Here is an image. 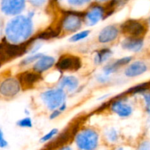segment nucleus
<instances>
[{
  "instance_id": "nucleus-1",
  "label": "nucleus",
  "mask_w": 150,
  "mask_h": 150,
  "mask_svg": "<svg viewBox=\"0 0 150 150\" xmlns=\"http://www.w3.org/2000/svg\"><path fill=\"white\" fill-rule=\"evenodd\" d=\"M32 32V21L24 16H18L7 25L6 33L10 40L21 42L26 40Z\"/></svg>"
},
{
  "instance_id": "nucleus-2",
  "label": "nucleus",
  "mask_w": 150,
  "mask_h": 150,
  "mask_svg": "<svg viewBox=\"0 0 150 150\" xmlns=\"http://www.w3.org/2000/svg\"><path fill=\"white\" fill-rule=\"evenodd\" d=\"M76 143L78 147L81 149H93L97 146L98 136L94 130H83L76 136Z\"/></svg>"
},
{
  "instance_id": "nucleus-3",
  "label": "nucleus",
  "mask_w": 150,
  "mask_h": 150,
  "mask_svg": "<svg viewBox=\"0 0 150 150\" xmlns=\"http://www.w3.org/2000/svg\"><path fill=\"white\" fill-rule=\"evenodd\" d=\"M65 93L62 89H52L44 92L42 100L49 109H54L63 105L65 100Z\"/></svg>"
},
{
  "instance_id": "nucleus-4",
  "label": "nucleus",
  "mask_w": 150,
  "mask_h": 150,
  "mask_svg": "<svg viewBox=\"0 0 150 150\" xmlns=\"http://www.w3.org/2000/svg\"><path fill=\"white\" fill-rule=\"evenodd\" d=\"M121 31L129 38H140L145 32V26L135 20L126 21L121 26Z\"/></svg>"
},
{
  "instance_id": "nucleus-5",
  "label": "nucleus",
  "mask_w": 150,
  "mask_h": 150,
  "mask_svg": "<svg viewBox=\"0 0 150 150\" xmlns=\"http://www.w3.org/2000/svg\"><path fill=\"white\" fill-rule=\"evenodd\" d=\"M81 60L75 56H63L57 63V67L63 71H75L81 67Z\"/></svg>"
},
{
  "instance_id": "nucleus-6",
  "label": "nucleus",
  "mask_w": 150,
  "mask_h": 150,
  "mask_svg": "<svg viewBox=\"0 0 150 150\" xmlns=\"http://www.w3.org/2000/svg\"><path fill=\"white\" fill-rule=\"evenodd\" d=\"M20 83L15 79H8L4 81L0 86V92L4 96L12 97L19 93Z\"/></svg>"
},
{
  "instance_id": "nucleus-7",
  "label": "nucleus",
  "mask_w": 150,
  "mask_h": 150,
  "mask_svg": "<svg viewBox=\"0 0 150 150\" xmlns=\"http://www.w3.org/2000/svg\"><path fill=\"white\" fill-rule=\"evenodd\" d=\"M25 0H3L2 10L9 15H16L24 8Z\"/></svg>"
},
{
  "instance_id": "nucleus-8",
  "label": "nucleus",
  "mask_w": 150,
  "mask_h": 150,
  "mask_svg": "<svg viewBox=\"0 0 150 150\" xmlns=\"http://www.w3.org/2000/svg\"><path fill=\"white\" fill-rule=\"evenodd\" d=\"M76 128H77V126L76 125L73 126V127H71L70 128L65 130L58 137L56 138L54 140H53L52 142L49 144L48 146H46L47 149H56V148L60 147V146L67 143L69 141V139L72 137L74 133H75Z\"/></svg>"
},
{
  "instance_id": "nucleus-9",
  "label": "nucleus",
  "mask_w": 150,
  "mask_h": 150,
  "mask_svg": "<svg viewBox=\"0 0 150 150\" xmlns=\"http://www.w3.org/2000/svg\"><path fill=\"white\" fill-rule=\"evenodd\" d=\"M82 20L79 16L69 14L65 16L63 21V28L68 32H75L81 27Z\"/></svg>"
},
{
  "instance_id": "nucleus-10",
  "label": "nucleus",
  "mask_w": 150,
  "mask_h": 150,
  "mask_svg": "<svg viewBox=\"0 0 150 150\" xmlns=\"http://www.w3.org/2000/svg\"><path fill=\"white\" fill-rule=\"evenodd\" d=\"M41 79V76L37 73L32 72H24L19 76V83L24 89H29L36 82Z\"/></svg>"
},
{
  "instance_id": "nucleus-11",
  "label": "nucleus",
  "mask_w": 150,
  "mask_h": 150,
  "mask_svg": "<svg viewBox=\"0 0 150 150\" xmlns=\"http://www.w3.org/2000/svg\"><path fill=\"white\" fill-rule=\"evenodd\" d=\"M119 31L114 26H108L104 28L99 35V40L100 42L106 43L114 40L118 36Z\"/></svg>"
},
{
  "instance_id": "nucleus-12",
  "label": "nucleus",
  "mask_w": 150,
  "mask_h": 150,
  "mask_svg": "<svg viewBox=\"0 0 150 150\" xmlns=\"http://www.w3.org/2000/svg\"><path fill=\"white\" fill-rule=\"evenodd\" d=\"M147 67L143 62H135L131 64L125 70V75L128 77H135L145 73Z\"/></svg>"
},
{
  "instance_id": "nucleus-13",
  "label": "nucleus",
  "mask_w": 150,
  "mask_h": 150,
  "mask_svg": "<svg viewBox=\"0 0 150 150\" xmlns=\"http://www.w3.org/2000/svg\"><path fill=\"white\" fill-rule=\"evenodd\" d=\"M54 63V59L51 57H40L39 60L37 61L34 65V70L38 73H41L49 70Z\"/></svg>"
},
{
  "instance_id": "nucleus-14",
  "label": "nucleus",
  "mask_w": 150,
  "mask_h": 150,
  "mask_svg": "<svg viewBox=\"0 0 150 150\" xmlns=\"http://www.w3.org/2000/svg\"><path fill=\"white\" fill-rule=\"evenodd\" d=\"M122 47L124 49L132 51H139L144 45V42L141 38H128L122 42Z\"/></svg>"
},
{
  "instance_id": "nucleus-15",
  "label": "nucleus",
  "mask_w": 150,
  "mask_h": 150,
  "mask_svg": "<svg viewBox=\"0 0 150 150\" xmlns=\"http://www.w3.org/2000/svg\"><path fill=\"white\" fill-rule=\"evenodd\" d=\"M112 111L116 113L119 117H128L132 113V108L128 104L122 102H116L112 105Z\"/></svg>"
},
{
  "instance_id": "nucleus-16",
  "label": "nucleus",
  "mask_w": 150,
  "mask_h": 150,
  "mask_svg": "<svg viewBox=\"0 0 150 150\" xmlns=\"http://www.w3.org/2000/svg\"><path fill=\"white\" fill-rule=\"evenodd\" d=\"M104 15V10L99 7H95L91 9L86 15L87 21L89 25H94L98 23Z\"/></svg>"
},
{
  "instance_id": "nucleus-17",
  "label": "nucleus",
  "mask_w": 150,
  "mask_h": 150,
  "mask_svg": "<svg viewBox=\"0 0 150 150\" xmlns=\"http://www.w3.org/2000/svg\"><path fill=\"white\" fill-rule=\"evenodd\" d=\"M26 49V45H9L6 48V54L10 57H17L24 54Z\"/></svg>"
},
{
  "instance_id": "nucleus-18",
  "label": "nucleus",
  "mask_w": 150,
  "mask_h": 150,
  "mask_svg": "<svg viewBox=\"0 0 150 150\" xmlns=\"http://www.w3.org/2000/svg\"><path fill=\"white\" fill-rule=\"evenodd\" d=\"M78 80L74 76H66L60 81V85L61 88L66 89L69 91H73L78 86Z\"/></svg>"
},
{
  "instance_id": "nucleus-19",
  "label": "nucleus",
  "mask_w": 150,
  "mask_h": 150,
  "mask_svg": "<svg viewBox=\"0 0 150 150\" xmlns=\"http://www.w3.org/2000/svg\"><path fill=\"white\" fill-rule=\"evenodd\" d=\"M131 59H132L131 57H125V58L121 59L118 60V61H116V62L113 63V64L107 66V67H105V69H104V73L107 75L110 74V73L116 71V70H117L119 67H121V66H123L128 64V63L131 61Z\"/></svg>"
},
{
  "instance_id": "nucleus-20",
  "label": "nucleus",
  "mask_w": 150,
  "mask_h": 150,
  "mask_svg": "<svg viewBox=\"0 0 150 150\" xmlns=\"http://www.w3.org/2000/svg\"><path fill=\"white\" fill-rule=\"evenodd\" d=\"M111 55V51L108 49L101 50L99 52L97 53L95 57V62L97 64H101L103 62L106 61Z\"/></svg>"
},
{
  "instance_id": "nucleus-21",
  "label": "nucleus",
  "mask_w": 150,
  "mask_h": 150,
  "mask_svg": "<svg viewBox=\"0 0 150 150\" xmlns=\"http://www.w3.org/2000/svg\"><path fill=\"white\" fill-rule=\"evenodd\" d=\"M59 33H60V29H47L46 31H45V32H42V33L41 34V35H39V38H41V39H49V38H54V37H56L57 35H59Z\"/></svg>"
},
{
  "instance_id": "nucleus-22",
  "label": "nucleus",
  "mask_w": 150,
  "mask_h": 150,
  "mask_svg": "<svg viewBox=\"0 0 150 150\" xmlns=\"http://www.w3.org/2000/svg\"><path fill=\"white\" fill-rule=\"evenodd\" d=\"M90 33V31H82V32H79V33L76 34V35H73L71 38H70L71 42H77V41L81 40L84 39V38H87Z\"/></svg>"
},
{
  "instance_id": "nucleus-23",
  "label": "nucleus",
  "mask_w": 150,
  "mask_h": 150,
  "mask_svg": "<svg viewBox=\"0 0 150 150\" xmlns=\"http://www.w3.org/2000/svg\"><path fill=\"white\" fill-rule=\"evenodd\" d=\"M57 132L58 131H57V129H53V130H51L49 133H47L46 136H44V137L41 139V142H46V141L50 140V139H52V138L54 137L56 134H57Z\"/></svg>"
},
{
  "instance_id": "nucleus-24",
  "label": "nucleus",
  "mask_w": 150,
  "mask_h": 150,
  "mask_svg": "<svg viewBox=\"0 0 150 150\" xmlns=\"http://www.w3.org/2000/svg\"><path fill=\"white\" fill-rule=\"evenodd\" d=\"M18 125L21 127H32V121L29 118H25L24 120H20Z\"/></svg>"
},
{
  "instance_id": "nucleus-25",
  "label": "nucleus",
  "mask_w": 150,
  "mask_h": 150,
  "mask_svg": "<svg viewBox=\"0 0 150 150\" xmlns=\"http://www.w3.org/2000/svg\"><path fill=\"white\" fill-rule=\"evenodd\" d=\"M41 57V55L40 54H38V55H34V56H31V57H29L28 58L25 59L23 62H22V64H29L31 62H33L36 61L38 58Z\"/></svg>"
},
{
  "instance_id": "nucleus-26",
  "label": "nucleus",
  "mask_w": 150,
  "mask_h": 150,
  "mask_svg": "<svg viewBox=\"0 0 150 150\" xmlns=\"http://www.w3.org/2000/svg\"><path fill=\"white\" fill-rule=\"evenodd\" d=\"M90 0H68L69 3H70L72 5L79 6L82 5V4H85V3L88 2Z\"/></svg>"
},
{
  "instance_id": "nucleus-27",
  "label": "nucleus",
  "mask_w": 150,
  "mask_h": 150,
  "mask_svg": "<svg viewBox=\"0 0 150 150\" xmlns=\"http://www.w3.org/2000/svg\"><path fill=\"white\" fill-rule=\"evenodd\" d=\"M46 0H29V1L32 4V5L37 6V7L43 5V4L46 2Z\"/></svg>"
},
{
  "instance_id": "nucleus-28",
  "label": "nucleus",
  "mask_w": 150,
  "mask_h": 150,
  "mask_svg": "<svg viewBox=\"0 0 150 150\" xmlns=\"http://www.w3.org/2000/svg\"><path fill=\"white\" fill-rule=\"evenodd\" d=\"M7 143L5 141V139H4L2 132L0 130V146H1V147H4V146H7Z\"/></svg>"
},
{
  "instance_id": "nucleus-29",
  "label": "nucleus",
  "mask_w": 150,
  "mask_h": 150,
  "mask_svg": "<svg viewBox=\"0 0 150 150\" xmlns=\"http://www.w3.org/2000/svg\"><path fill=\"white\" fill-rule=\"evenodd\" d=\"M108 139H110V141H115L117 139V135H116V131L114 130H111L110 133H108Z\"/></svg>"
},
{
  "instance_id": "nucleus-30",
  "label": "nucleus",
  "mask_w": 150,
  "mask_h": 150,
  "mask_svg": "<svg viewBox=\"0 0 150 150\" xmlns=\"http://www.w3.org/2000/svg\"><path fill=\"white\" fill-rule=\"evenodd\" d=\"M145 101L146 104L147 111L150 112V94L145 95Z\"/></svg>"
},
{
  "instance_id": "nucleus-31",
  "label": "nucleus",
  "mask_w": 150,
  "mask_h": 150,
  "mask_svg": "<svg viewBox=\"0 0 150 150\" xmlns=\"http://www.w3.org/2000/svg\"><path fill=\"white\" fill-rule=\"evenodd\" d=\"M140 149H150V143L149 142H144L141 144Z\"/></svg>"
},
{
  "instance_id": "nucleus-32",
  "label": "nucleus",
  "mask_w": 150,
  "mask_h": 150,
  "mask_svg": "<svg viewBox=\"0 0 150 150\" xmlns=\"http://www.w3.org/2000/svg\"><path fill=\"white\" fill-rule=\"evenodd\" d=\"M58 114H59V111H55V112H54L52 114H51V118L53 119V118H54V117H57V116H58Z\"/></svg>"
}]
</instances>
